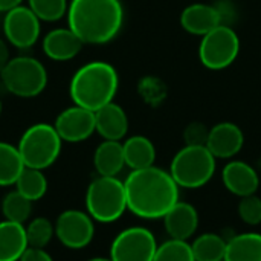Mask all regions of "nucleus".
Instances as JSON below:
<instances>
[{"label":"nucleus","instance_id":"f704fd0d","mask_svg":"<svg viewBox=\"0 0 261 261\" xmlns=\"http://www.w3.org/2000/svg\"><path fill=\"white\" fill-rule=\"evenodd\" d=\"M87 261H112L110 258H102V257H96V258H90Z\"/></svg>","mask_w":261,"mask_h":261},{"label":"nucleus","instance_id":"bb28decb","mask_svg":"<svg viewBox=\"0 0 261 261\" xmlns=\"http://www.w3.org/2000/svg\"><path fill=\"white\" fill-rule=\"evenodd\" d=\"M24 229L29 248L44 249L55 236V225H52L50 220H47L46 217H37L31 220L29 225L24 226Z\"/></svg>","mask_w":261,"mask_h":261},{"label":"nucleus","instance_id":"4468645a","mask_svg":"<svg viewBox=\"0 0 261 261\" xmlns=\"http://www.w3.org/2000/svg\"><path fill=\"white\" fill-rule=\"evenodd\" d=\"M84 43L81 38L69 26L49 31L43 37L41 43L44 55L54 61H69L75 58L81 52Z\"/></svg>","mask_w":261,"mask_h":261},{"label":"nucleus","instance_id":"4be33fe9","mask_svg":"<svg viewBox=\"0 0 261 261\" xmlns=\"http://www.w3.org/2000/svg\"><path fill=\"white\" fill-rule=\"evenodd\" d=\"M225 261H261V234L245 232L228 240Z\"/></svg>","mask_w":261,"mask_h":261},{"label":"nucleus","instance_id":"c756f323","mask_svg":"<svg viewBox=\"0 0 261 261\" xmlns=\"http://www.w3.org/2000/svg\"><path fill=\"white\" fill-rule=\"evenodd\" d=\"M239 216L246 225H258L261 223V199L255 194L242 197L239 203Z\"/></svg>","mask_w":261,"mask_h":261},{"label":"nucleus","instance_id":"72a5a7b5","mask_svg":"<svg viewBox=\"0 0 261 261\" xmlns=\"http://www.w3.org/2000/svg\"><path fill=\"white\" fill-rule=\"evenodd\" d=\"M23 0H0V12H8L21 5Z\"/></svg>","mask_w":261,"mask_h":261},{"label":"nucleus","instance_id":"f257e3e1","mask_svg":"<svg viewBox=\"0 0 261 261\" xmlns=\"http://www.w3.org/2000/svg\"><path fill=\"white\" fill-rule=\"evenodd\" d=\"M127 210L147 220L164 219L179 202V185L170 174L158 167L133 170L124 180Z\"/></svg>","mask_w":261,"mask_h":261},{"label":"nucleus","instance_id":"6e6552de","mask_svg":"<svg viewBox=\"0 0 261 261\" xmlns=\"http://www.w3.org/2000/svg\"><path fill=\"white\" fill-rule=\"evenodd\" d=\"M240 54V38L237 32L222 23L202 37L199 44V60L210 70L229 67Z\"/></svg>","mask_w":261,"mask_h":261},{"label":"nucleus","instance_id":"ddd939ff","mask_svg":"<svg viewBox=\"0 0 261 261\" xmlns=\"http://www.w3.org/2000/svg\"><path fill=\"white\" fill-rule=\"evenodd\" d=\"M245 144L242 128L234 122H219L210 128L206 148L216 159H231L240 153Z\"/></svg>","mask_w":261,"mask_h":261},{"label":"nucleus","instance_id":"f3484780","mask_svg":"<svg viewBox=\"0 0 261 261\" xmlns=\"http://www.w3.org/2000/svg\"><path fill=\"white\" fill-rule=\"evenodd\" d=\"M165 229L170 239L185 240L191 239L199 226V214L196 208L187 202H177L164 217Z\"/></svg>","mask_w":261,"mask_h":261},{"label":"nucleus","instance_id":"7c9ffc66","mask_svg":"<svg viewBox=\"0 0 261 261\" xmlns=\"http://www.w3.org/2000/svg\"><path fill=\"white\" fill-rule=\"evenodd\" d=\"M208 135H210V130L203 124L193 122L184 132L185 145H206Z\"/></svg>","mask_w":261,"mask_h":261},{"label":"nucleus","instance_id":"aec40b11","mask_svg":"<svg viewBox=\"0 0 261 261\" xmlns=\"http://www.w3.org/2000/svg\"><path fill=\"white\" fill-rule=\"evenodd\" d=\"M93 165L99 176L116 177L125 167L124 148L119 141L101 142L93 154Z\"/></svg>","mask_w":261,"mask_h":261},{"label":"nucleus","instance_id":"412c9836","mask_svg":"<svg viewBox=\"0 0 261 261\" xmlns=\"http://www.w3.org/2000/svg\"><path fill=\"white\" fill-rule=\"evenodd\" d=\"M124 159L125 165L133 170H144L154 165L156 161V148L154 144L142 135L130 136L124 144Z\"/></svg>","mask_w":261,"mask_h":261},{"label":"nucleus","instance_id":"c85d7f7f","mask_svg":"<svg viewBox=\"0 0 261 261\" xmlns=\"http://www.w3.org/2000/svg\"><path fill=\"white\" fill-rule=\"evenodd\" d=\"M28 6L41 21H58L67 15V0H28Z\"/></svg>","mask_w":261,"mask_h":261},{"label":"nucleus","instance_id":"6ab92c4d","mask_svg":"<svg viewBox=\"0 0 261 261\" xmlns=\"http://www.w3.org/2000/svg\"><path fill=\"white\" fill-rule=\"evenodd\" d=\"M28 248L23 225L9 220L0 222V261H20Z\"/></svg>","mask_w":261,"mask_h":261},{"label":"nucleus","instance_id":"2f4dec72","mask_svg":"<svg viewBox=\"0 0 261 261\" xmlns=\"http://www.w3.org/2000/svg\"><path fill=\"white\" fill-rule=\"evenodd\" d=\"M20 261H54L52 257L40 248H28L21 255Z\"/></svg>","mask_w":261,"mask_h":261},{"label":"nucleus","instance_id":"e433bc0d","mask_svg":"<svg viewBox=\"0 0 261 261\" xmlns=\"http://www.w3.org/2000/svg\"><path fill=\"white\" fill-rule=\"evenodd\" d=\"M222 261H225V260H222Z\"/></svg>","mask_w":261,"mask_h":261},{"label":"nucleus","instance_id":"423d86ee","mask_svg":"<svg viewBox=\"0 0 261 261\" xmlns=\"http://www.w3.org/2000/svg\"><path fill=\"white\" fill-rule=\"evenodd\" d=\"M63 147V139L54 125L40 122L31 125L18 141V151L24 167L46 170L58 159Z\"/></svg>","mask_w":261,"mask_h":261},{"label":"nucleus","instance_id":"a878e982","mask_svg":"<svg viewBox=\"0 0 261 261\" xmlns=\"http://www.w3.org/2000/svg\"><path fill=\"white\" fill-rule=\"evenodd\" d=\"M2 213L5 220L23 225L32 213V202L21 196L17 190L11 191L2 202Z\"/></svg>","mask_w":261,"mask_h":261},{"label":"nucleus","instance_id":"f03ea898","mask_svg":"<svg viewBox=\"0 0 261 261\" xmlns=\"http://www.w3.org/2000/svg\"><path fill=\"white\" fill-rule=\"evenodd\" d=\"M124 24L121 0H70L67 26L84 44L112 41Z\"/></svg>","mask_w":261,"mask_h":261},{"label":"nucleus","instance_id":"0eeeda50","mask_svg":"<svg viewBox=\"0 0 261 261\" xmlns=\"http://www.w3.org/2000/svg\"><path fill=\"white\" fill-rule=\"evenodd\" d=\"M5 89L18 98H35L47 86V70L37 58L20 55L9 60L0 73Z\"/></svg>","mask_w":261,"mask_h":261},{"label":"nucleus","instance_id":"cd10ccee","mask_svg":"<svg viewBox=\"0 0 261 261\" xmlns=\"http://www.w3.org/2000/svg\"><path fill=\"white\" fill-rule=\"evenodd\" d=\"M153 261H196V258L188 242L170 239L158 246Z\"/></svg>","mask_w":261,"mask_h":261},{"label":"nucleus","instance_id":"7ed1b4c3","mask_svg":"<svg viewBox=\"0 0 261 261\" xmlns=\"http://www.w3.org/2000/svg\"><path fill=\"white\" fill-rule=\"evenodd\" d=\"M118 87L119 76L110 63L90 61L73 73L69 95L75 106L96 112L115 99Z\"/></svg>","mask_w":261,"mask_h":261},{"label":"nucleus","instance_id":"f8f14e48","mask_svg":"<svg viewBox=\"0 0 261 261\" xmlns=\"http://www.w3.org/2000/svg\"><path fill=\"white\" fill-rule=\"evenodd\" d=\"M54 127L64 142H83L96 132L95 112L73 104L57 116Z\"/></svg>","mask_w":261,"mask_h":261},{"label":"nucleus","instance_id":"a211bd4d","mask_svg":"<svg viewBox=\"0 0 261 261\" xmlns=\"http://www.w3.org/2000/svg\"><path fill=\"white\" fill-rule=\"evenodd\" d=\"M96 132L104 141H121L128 132V118L125 110L115 101L95 112Z\"/></svg>","mask_w":261,"mask_h":261},{"label":"nucleus","instance_id":"2eb2a0df","mask_svg":"<svg viewBox=\"0 0 261 261\" xmlns=\"http://www.w3.org/2000/svg\"><path fill=\"white\" fill-rule=\"evenodd\" d=\"M222 12L208 3H193L180 14V26L191 35L203 37L223 21Z\"/></svg>","mask_w":261,"mask_h":261},{"label":"nucleus","instance_id":"9d476101","mask_svg":"<svg viewBox=\"0 0 261 261\" xmlns=\"http://www.w3.org/2000/svg\"><path fill=\"white\" fill-rule=\"evenodd\" d=\"M40 18L32 12L29 6H17L5 12L3 34L5 40L17 49L32 47L40 37L41 24Z\"/></svg>","mask_w":261,"mask_h":261},{"label":"nucleus","instance_id":"473e14b6","mask_svg":"<svg viewBox=\"0 0 261 261\" xmlns=\"http://www.w3.org/2000/svg\"><path fill=\"white\" fill-rule=\"evenodd\" d=\"M9 60H11V54H9L8 41L3 40V38H0V73L6 67V64L9 63Z\"/></svg>","mask_w":261,"mask_h":261},{"label":"nucleus","instance_id":"39448f33","mask_svg":"<svg viewBox=\"0 0 261 261\" xmlns=\"http://www.w3.org/2000/svg\"><path fill=\"white\" fill-rule=\"evenodd\" d=\"M216 173V158L206 145H185L176 153L170 165V174L180 188H200Z\"/></svg>","mask_w":261,"mask_h":261},{"label":"nucleus","instance_id":"5701e85b","mask_svg":"<svg viewBox=\"0 0 261 261\" xmlns=\"http://www.w3.org/2000/svg\"><path fill=\"white\" fill-rule=\"evenodd\" d=\"M23 170L24 164L18 148L0 141V187L15 185Z\"/></svg>","mask_w":261,"mask_h":261},{"label":"nucleus","instance_id":"b1692460","mask_svg":"<svg viewBox=\"0 0 261 261\" xmlns=\"http://www.w3.org/2000/svg\"><path fill=\"white\" fill-rule=\"evenodd\" d=\"M226 245L228 242L219 234L206 232L191 243V249L196 261H222L225 260Z\"/></svg>","mask_w":261,"mask_h":261},{"label":"nucleus","instance_id":"20e7f679","mask_svg":"<svg viewBox=\"0 0 261 261\" xmlns=\"http://www.w3.org/2000/svg\"><path fill=\"white\" fill-rule=\"evenodd\" d=\"M87 214L101 223L118 220L127 210V196L124 182L118 177L99 176L90 182L86 191Z\"/></svg>","mask_w":261,"mask_h":261},{"label":"nucleus","instance_id":"9b49d317","mask_svg":"<svg viewBox=\"0 0 261 261\" xmlns=\"http://www.w3.org/2000/svg\"><path fill=\"white\" fill-rule=\"evenodd\" d=\"M55 236L66 248L83 249L93 240V219L87 213L67 210L55 222Z\"/></svg>","mask_w":261,"mask_h":261},{"label":"nucleus","instance_id":"1a4fd4ad","mask_svg":"<svg viewBox=\"0 0 261 261\" xmlns=\"http://www.w3.org/2000/svg\"><path fill=\"white\" fill-rule=\"evenodd\" d=\"M158 249L151 231L141 226L127 228L119 232L110 246L112 261H153Z\"/></svg>","mask_w":261,"mask_h":261},{"label":"nucleus","instance_id":"dca6fc26","mask_svg":"<svg viewBox=\"0 0 261 261\" xmlns=\"http://www.w3.org/2000/svg\"><path fill=\"white\" fill-rule=\"evenodd\" d=\"M222 180L226 190L239 197L255 194L260 187L257 171L243 161H231L222 171Z\"/></svg>","mask_w":261,"mask_h":261},{"label":"nucleus","instance_id":"c9c22d12","mask_svg":"<svg viewBox=\"0 0 261 261\" xmlns=\"http://www.w3.org/2000/svg\"><path fill=\"white\" fill-rule=\"evenodd\" d=\"M2 109H3V106H2V101H0V115H2Z\"/></svg>","mask_w":261,"mask_h":261},{"label":"nucleus","instance_id":"393cba45","mask_svg":"<svg viewBox=\"0 0 261 261\" xmlns=\"http://www.w3.org/2000/svg\"><path fill=\"white\" fill-rule=\"evenodd\" d=\"M15 190L31 202L40 200L47 191V180L43 174V170L24 167L15 182Z\"/></svg>","mask_w":261,"mask_h":261}]
</instances>
